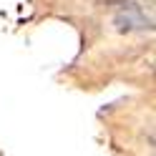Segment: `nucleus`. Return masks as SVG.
<instances>
[{
	"instance_id": "f257e3e1",
	"label": "nucleus",
	"mask_w": 156,
	"mask_h": 156,
	"mask_svg": "<svg viewBox=\"0 0 156 156\" xmlns=\"http://www.w3.org/2000/svg\"><path fill=\"white\" fill-rule=\"evenodd\" d=\"M113 23H116V30H121V33H133V30H151V18L149 15H144L139 8H126V10H121L119 15L113 18Z\"/></svg>"
}]
</instances>
